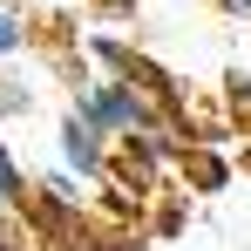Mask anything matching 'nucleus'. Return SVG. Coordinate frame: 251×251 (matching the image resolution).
I'll return each mask as SVG.
<instances>
[{
  "instance_id": "1",
  "label": "nucleus",
  "mask_w": 251,
  "mask_h": 251,
  "mask_svg": "<svg viewBox=\"0 0 251 251\" xmlns=\"http://www.w3.org/2000/svg\"><path fill=\"white\" fill-rule=\"evenodd\" d=\"M0 48H14V21H0Z\"/></svg>"
}]
</instances>
